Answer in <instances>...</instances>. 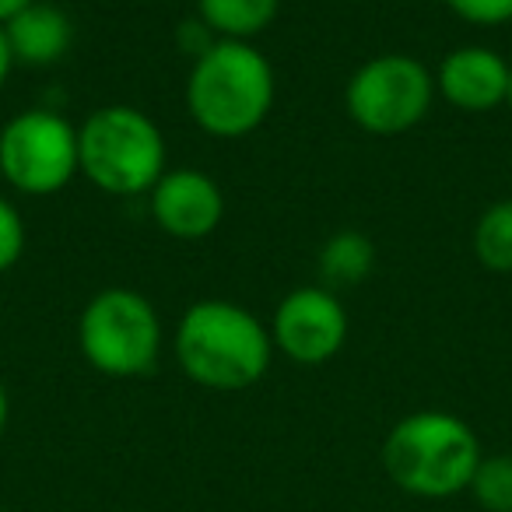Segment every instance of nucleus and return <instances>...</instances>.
<instances>
[{
    "mask_svg": "<svg viewBox=\"0 0 512 512\" xmlns=\"http://www.w3.org/2000/svg\"><path fill=\"white\" fill-rule=\"evenodd\" d=\"M435 99V74L411 53H383L351 74L344 106L351 120L376 137H397L428 116Z\"/></svg>",
    "mask_w": 512,
    "mask_h": 512,
    "instance_id": "obj_6",
    "label": "nucleus"
},
{
    "mask_svg": "<svg viewBox=\"0 0 512 512\" xmlns=\"http://www.w3.org/2000/svg\"><path fill=\"white\" fill-rule=\"evenodd\" d=\"M151 218L172 239H204L225 218V193L207 172L165 169L151 186Z\"/></svg>",
    "mask_w": 512,
    "mask_h": 512,
    "instance_id": "obj_9",
    "label": "nucleus"
},
{
    "mask_svg": "<svg viewBox=\"0 0 512 512\" xmlns=\"http://www.w3.org/2000/svg\"><path fill=\"white\" fill-rule=\"evenodd\" d=\"M372 264H376V246L362 232H337L320 249V274L334 288H351L365 281L372 274Z\"/></svg>",
    "mask_w": 512,
    "mask_h": 512,
    "instance_id": "obj_13",
    "label": "nucleus"
},
{
    "mask_svg": "<svg viewBox=\"0 0 512 512\" xmlns=\"http://www.w3.org/2000/svg\"><path fill=\"white\" fill-rule=\"evenodd\" d=\"M467 491L484 512H512V453L481 456Z\"/></svg>",
    "mask_w": 512,
    "mask_h": 512,
    "instance_id": "obj_15",
    "label": "nucleus"
},
{
    "mask_svg": "<svg viewBox=\"0 0 512 512\" xmlns=\"http://www.w3.org/2000/svg\"><path fill=\"white\" fill-rule=\"evenodd\" d=\"M200 22L218 39L249 43L267 32L281 11V0H197Z\"/></svg>",
    "mask_w": 512,
    "mask_h": 512,
    "instance_id": "obj_12",
    "label": "nucleus"
},
{
    "mask_svg": "<svg viewBox=\"0 0 512 512\" xmlns=\"http://www.w3.org/2000/svg\"><path fill=\"white\" fill-rule=\"evenodd\" d=\"M4 36H8L15 64L50 67L67 57L74 43V25L60 8L32 0L29 8L18 11L11 22H4Z\"/></svg>",
    "mask_w": 512,
    "mask_h": 512,
    "instance_id": "obj_11",
    "label": "nucleus"
},
{
    "mask_svg": "<svg viewBox=\"0 0 512 512\" xmlns=\"http://www.w3.org/2000/svg\"><path fill=\"white\" fill-rule=\"evenodd\" d=\"M512 64L488 46H460L435 71V92L460 113H491L509 102Z\"/></svg>",
    "mask_w": 512,
    "mask_h": 512,
    "instance_id": "obj_10",
    "label": "nucleus"
},
{
    "mask_svg": "<svg viewBox=\"0 0 512 512\" xmlns=\"http://www.w3.org/2000/svg\"><path fill=\"white\" fill-rule=\"evenodd\" d=\"M78 348L102 376H144L162 355V320L141 292L106 288L81 309Z\"/></svg>",
    "mask_w": 512,
    "mask_h": 512,
    "instance_id": "obj_5",
    "label": "nucleus"
},
{
    "mask_svg": "<svg viewBox=\"0 0 512 512\" xmlns=\"http://www.w3.org/2000/svg\"><path fill=\"white\" fill-rule=\"evenodd\" d=\"M25 253V221L11 200L0 197V274L22 260Z\"/></svg>",
    "mask_w": 512,
    "mask_h": 512,
    "instance_id": "obj_16",
    "label": "nucleus"
},
{
    "mask_svg": "<svg viewBox=\"0 0 512 512\" xmlns=\"http://www.w3.org/2000/svg\"><path fill=\"white\" fill-rule=\"evenodd\" d=\"M81 172L78 127L50 109H25L0 130V176L18 193L50 197Z\"/></svg>",
    "mask_w": 512,
    "mask_h": 512,
    "instance_id": "obj_7",
    "label": "nucleus"
},
{
    "mask_svg": "<svg viewBox=\"0 0 512 512\" xmlns=\"http://www.w3.org/2000/svg\"><path fill=\"white\" fill-rule=\"evenodd\" d=\"M449 11L456 18L481 29H495V25L512 22V0H446Z\"/></svg>",
    "mask_w": 512,
    "mask_h": 512,
    "instance_id": "obj_17",
    "label": "nucleus"
},
{
    "mask_svg": "<svg viewBox=\"0 0 512 512\" xmlns=\"http://www.w3.org/2000/svg\"><path fill=\"white\" fill-rule=\"evenodd\" d=\"M179 369L204 390H249L267 376L274 358L271 330L246 306L228 299L193 302L176 327Z\"/></svg>",
    "mask_w": 512,
    "mask_h": 512,
    "instance_id": "obj_1",
    "label": "nucleus"
},
{
    "mask_svg": "<svg viewBox=\"0 0 512 512\" xmlns=\"http://www.w3.org/2000/svg\"><path fill=\"white\" fill-rule=\"evenodd\" d=\"M8 418H11V400H8V390L0 386V439L8 432Z\"/></svg>",
    "mask_w": 512,
    "mask_h": 512,
    "instance_id": "obj_20",
    "label": "nucleus"
},
{
    "mask_svg": "<svg viewBox=\"0 0 512 512\" xmlns=\"http://www.w3.org/2000/svg\"><path fill=\"white\" fill-rule=\"evenodd\" d=\"M509 109H512V81H509Z\"/></svg>",
    "mask_w": 512,
    "mask_h": 512,
    "instance_id": "obj_21",
    "label": "nucleus"
},
{
    "mask_svg": "<svg viewBox=\"0 0 512 512\" xmlns=\"http://www.w3.org/2000/svg\"><path fill=\"white\" fill-rule=\"evenodd\" d=\"M481 456L474 428L449 411L407 414L383 442L386 474L414 498H453L467 491Z\"/></svg>",
    "mask_w": 512,
    "mask_h": 512,
    "instance_id": "obj_3",
    "label": "nucleus"
},
{
    "mask_svg": "<svg viewBox=\"0 0 512 512\" xmlns=\"http://www.w3.org/2000/svg\"><path fill=\"white\" fill-rule=\"evenodd\" d=\"M274 106V67L249 43L218 39L186 78V109L211 137H246Z\"/></svg>",
    "mask_w": 512,
    "mask_h": 512,
    "instance_id": "obj_2",
    "label": "nucleus"
},
{
    "mask_svg": "<svg viewBox=\"0 0 512 512\" xmlns=\"http://www.w3.org/2000/svg\"><path fill=\"white\" fill-rule=\"evenodd\" d=\"M11 67H15V57H11V46H8V36H4V25H0V88L8 81Z\"/></svg>",
    "mask_w": 512,
    "mask_h": 512,
    "instance_id": "obj_18",
    "label": "nucleus"
},
{
    "mask_svg": "<svg viewBox=\"0 0 512 512\" xmlns=\"http://www.w3.org/2000/svg\"><path fill=\"white\" fill-rule=\"evenodd\" d=\"M271 341L295 365H323L348 341V313L330 288H295L274 309Z\"/></svg>",
    "mask_w": 512,
    "mask_h": 512,
    "instance_id": "obj_8",
    "label": "nucleus"
},
{
    "mask_svg": "<svg viewBox=\"0 0 512 512\" xmlns=\"http://www.w3.org/2000/svg\"><path fill=\"white\" fill-rule=\"evenodd\" d=\"M78 162L102 193H151L165 176V137L141 109L102 106L78 127Z\"/></svg>",
    "mask_w": 512,
    "mask_h": 512,
    "instance_id": "obj_4",
    "label": "nucleus"
},
{
    "mask_svg": "<svg viewBox=\"0 0 512 512\" xmlns=\"http://www.w3.org/2000/svg\"><path fill=\"white\" fill-rule=\"evenodd\" d=\"M0 512H8V509H0Z\"/></svg>",
    "mask_w": 512,
    "mask_h": 512,
    "instance_id": "obj_22",
    "label": "nucleus"
},
{
    "mask_svg": "<svg viewBox=\"0 0 512 512\" xmlns=\"http://www.w3.org/2000/svg\"><path fill=\"white\" fill-rule=\"evenodd\" d=\"M474 256L495 274H512V197L491 204L474 225Z\"/></svg>",
    "mask_w": 512,
    "mask_h": 512,
    "instance_id": "obj_14",
    "label": "nucleus"
},
{
    "mask_svg": "<svg viewBox=\"0 0 512 512\" xmlns=\"http://www.w3.org/2000/svg\"><path fill=\"white\" fill-rule=\"evenodd\" d=\"M29 4H32V0H0V25L11 22V18H15L18 11L29 8Z\"/></svg>",
    "mask_w": 512,
    "mask_h": 512,
    "instance_id": "obj_19",
    "label": "nucleus"
}]
</instances>
